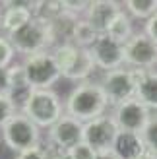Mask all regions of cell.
Returning a JSON list of instances; mask_svg holds the SVG:
<instances>
[{
	"mask_svg": "<svg viewBox=\"0 0 157 159\" xmlns=\"http://www.w3.org/2000/svg\"><path fill=\"white\" fill-rule=\"evenodd\" d=\"M109 107L111 105H109V99L105 95L101 82L85 80L68 93L64 103V113L85 124L101 115H107Z\"/></svg>",
	"mask_w": 157,
	"mask_h": 159,
	"instance_id": "1",
	"label": "cell"
},
{
	"mask_svg": "<svg viewBox=\"0 0 157 159\" xmlns=\"http://www.w3.org/2000/svg\"><path fill=\"white\" fill-rule=\"evenodd\" d=\"M6 37L10 39L14 51L23 54V57L52 51L56 47V37H54V31H52V23L45 18H37V16L27 25H23L20 31H16L12 35H6Z\"/></svg>",
	"mask_w": 157,
	"mask_h": 159,
	"instance_id": "2",
	"label": "cell"
},
{
	"mask_svg": "<svg viewBox=\"0 0 157 159\" xmlns=\"http://www.w3.org/2000/svg\"><path fill=\"white\" fill-rule=\"evenodd\" d=\"M52 52L54 64H56L58 72L62 78L74 80V82H85L89 80L91 74L97 70L95 62H93L91 51L89 49H80L74 43H62L56 45Z\"/></svg>",
	"mask_w": 157,
	"mask_h": 159,
	"instance_id": "3",
	"label": "cell"
},
{
	"mask_svg": "<svg viewBox=\"0 0 157 159\" xmlns=\"http://www.w3.org/2000/svg\"><path fill=\"white\" fill-rule=\"evenodd\" d=\"M0 140L4 148H8L14 155H18L39 146L43 142V136L41 128L20 111L0 128Z\"/></svg>",
	"mask_w": 157,
	"mask_h": 159,
	"instance_id": "4",
	"label": "cell"
},
{
	"mask_svg": "<svg viewBox=\"0 0 157 159\" xmlns=\"http://www.w3.org/2000/svg\"><path fill=\"white\" fill-rule=\"evenodd\" d=\"M21 113L31 118L39 128L49 130L64 115V103L60 101V95L54 89H33Z\"/></svg>",
	"mask_w": 157,
	"mask_h": 159,
	"instance_id": "5",
	"label": "cell"
},
{
	"mask_svg": "<svg viewBox=\"0 0 157 159\" xmlns=\"http://www.w3.org/2000/svg\"><path fill=\"white\" fill-rule=\"evenodd\" d=\"M138 80H140V70L128 68V66H122L119 70H113V72H105L101 85L105 89L109 105L114 109L130 99H136Z\"/></svg>",
	"mask_w": 157,
	"mask_h": 159,
	"instance_id": "6",
	"label": "cell"
},
{
	"mask_svg": "<svg viewBox=\"0 0 157 159\" xmlns=\"http://www.w3.org/2000/svg\"><path fill=\"white\" fill-rule=\"evenodd\" d=\"M21 68H23L25 82L31 89H51V87L62 78L56 64H54V58H52L51 51L25 57L21 62Z\"/></svg>",
	"mask_w": 157,
	"mask_h": 159,
	"instance_id": "7",
	"label": "cell"
},
{
	"mask_svg": "<svg viewBox=\"0 0 157 159\" xmlns=\"http://www.w3.org/2000/svg\"><path fill=\"white\" fill-rule=\"evenodd\" d=\"M124 64L134 70L151 72L157 68V43H153L144 31L134 33L124 45Z\"/></svg>",
	"mask_w": 157,
	"mask_h": 159,
	"instance_id": "8",
	"label": "cell"
},
{
	"mask_svg": "<svg viewBox=\"0 0 157 159\" xmlns=\"http://www.w3.org/2000/svg\"><path fill=\"white\" fill-rule=\"evenodd\" d=\"M47 142L56 153H68L74 146L83 142V122L68 116L66 113L60 116L49 130H47Z\"/></svg>",
	"mask_w": 157,
	"mask_h": 159,
	"instance_id": "9",
	"label": "cell"
},
{
	"mask_svg": "<svg viewBox=\"0 0 157 159\" xmlns=\"http://www.w3.org/2000/svg\"><path fill=\"white\" fill-rule=\"evenodd\" d=\"M119 132V124L113 115H101L83 124V142L97 153L111 152Z\"/></svg>",
	"mask_w": 157,
	"mask_h": 159,
	"instance_id": "10",
	"label": "cell"
},
{
	"mask_svg": "<svg viewBox=\"0 0 157 159\" xmlns=\"http://www.w3.org/2000/svg\"><path fill=\"white\" fill-rule=\"evenodd\" d=\"M113 116L116 124H119L120 132H134V134H142L146 130L147 122L151 120L153 113L147 109L142 101L138 99H130L122 105L113 109Z\"/></svg>",
	"mask_w": 157,
	"mask_h": 159,
	"instance_id": "11",
	"label": "cell"
},
{
	"mask_svg": "<svg viewBox=\"0 0 157 159\" xmlns=\"http://www.w3.org/2000/svg\"><path fill=\"white\" fill-rule=\"evenodd\" d=\"M91 57H93V62L99 70L105 72H113V70H119L124 64V45L113 41L109 35H99L97 43L91 47Z\"/></svg>",
	"mask_w": 157,
	"mask_h": 159,
	"instance_id": "12",
	"label": "cell"
},
{
	"mask_svg": "<svg viewBox=\"0 0 157 159\" xmlns=\"http://www.w3.org/2000/svg\"><path fill=\"white\" fill-rule=\"evenodd\" d=\"M120 12H122V4L120 2H113V0H95V2H89L87 12H85L83 18L103 35L107 31V27L111 25V21Z\"/></svg>",
	"mask_w": 157,
	"mask_h": 159,
	"instance_id": "13",
	"label": "cell"
},
{
	"mask_svg": "<svg viewBox=\"0 0 157 159\" xmlns=\"http://www.w3.org/2000/svg\"><path fill=\"white\" fill-rule=\"evenodd\" d=\"M113 152L119 155V159H138L142 157L147 149L140 134L134 132H119V136L114 140Z\"/></svg>",
	"mask_w": 157,
	"mask_h": 159,
	"instance_id": "14",
	"label": "cell"
},
{
	"mask_svg": "<svg viewBox=\"0 0 157 159\" xmlns=\"http://www.w3.org/2000/svg\"><path fill=\"white\" fill-rule=\"evenodd\" d=\"M136 99L142 101L151 113L157 111V72H155V70H151V72L140 70Z\"/></svg>",
	"mask_w": 157,
	"mask_h": 159,
	"instance_id": "15",
	"label": "cell"
},
{
	"mask_svg": "<svg viewBox=\"0 0 157 159\" xmlns=\"http://www.w3.org/2000/svg\"><path fill=\"white\" fill-rule=\"evenodd\" d=\"M105 35H109L113 41L120 43V45H126L132 39V35H134V27H132V20H130V16L126 14V10H122L111 21V25L107 27Z\"/></svg>",
	"mask_w": 157,
	"mask_h": 159,
	"instance_id": "16",
	"label": "cell"
},
{
	"mask_svg": "<svg viewBox=\"0 0 157 159\" xmlns=\"http://www.w3.org/2000/svg\"><path fill=\"white\" fill-rule=\"evenodd\" d=\"M99 31L91 25V23L85 20V18H80L74 27V33H72V43L80 49H91L93 45L97 43L99 39Z\"/></svg>",
	"mask_w": 157,
	"mask_h": 159,
	"instance_id": "17",
	"label": "cell"
},
{
	"mask_svg": "<svg viewBox=\"0 0 157 159\" xmlns=\"http://www.w3.org/2000/svg\"><path fill=\"white\" fill-rule=\"evenodd\" d=\"M126 8V14L138 20H150L157 14V0H128L122 4Z\"/></svg>",
	"mask_w": 157,
	"mask_h": 159,
	"instance_id": "18",
	"label": "cell"
},
{
	"mask_svg": "<svg viewBox=\"0 0 157 159\" xmlns=\"http://www.w3.org/2000/svg\"><path fill=\"white\" fill-rule=\"evenodd\" d=\"M54 155H56V152H54L51 148V144L43 138V142L39 146L31 148V149H27V152H23V153L14 155V159H52Z\"/></svg>",
	"mask_w": 157,
	"mask_h": 159,
	"instance_id": "19",
	"label": "cell"
},
{
	"mask_svg": "<svg viewBox=\"0 0 157 159\" xmlns=\"http://www.w3.org/2000/svg\"><path fill=\"white\" fill-rule=\"evenodd\" d=\"M140 136H142L147 152L153 153V155H157V115L151 116V120L147 122L146 130L140 134Z\"/></svg>",
	"mask_w": 157,
	"mask_h": 159,
	"instance_id": "20",
	"label": "cell"
},
{
	"mask_svg": "<svg viewBox=\"0 0 157 159\" xmlns=\"http://www.w3.org/2000/svg\"><path fill=\"white\" fill-rule=\"evenodd\" d=\"M14 47L6 35H0V68H10L14 60Z\"/></svg>",
	"mask_w": 157,
	"mask_h": 159,
	"instance_id": "21",
	"label": "cell"
},
{
	"mask_svg": "<svg viewBox=\"0 0 157 159\" xmlns=\"http://www.w3.org/2000/svg\"><path fill=\"white\" fill-rule=\"evenodd\" d=\"M16 113H20V111L14 105V101L10 99V95H0V128L10 120Z\"/></svg>",
	"mask_w": 157,
	"mask_h": 159,
	"instance_id": "22",
	"label": "cell"
},
{
	"mask_svg": "<svg viewBox=\"0 0 157 159\" xmlns=\"http://www.w3.org/2000/svg\"><path fill=\"white\" fill-rule=\"evenodd\" d=\"M68 155H70V159H95L97 152L93 148H89L85 142H80L78 146H74L72 149H70Z\"/></svg>",
	"mask_w": 157,
	"mask_h": 159,
	"instance_id": "23",
	"label": "cell"
},
{
	"mask_svg": "<svg viewBox=\"0 0 157 159\" xmlns=\"http://www.w3.org/2000/svg\"><path fill=\"white\" fill-rule=\"evenodd\" d=\"M144 33L150 37L153 43H157V14L151 16V18L146 21V25H144Z\"/></svg>",
	"mask_w": 157,
	"mask_h": 159,
	"instance_id": "24",
	"label": "cell"
},
{
	"mask_svg": "<svg viewBox=\"0 0 157 159\" xmlns=\"http://www.w3.org/2000/svg\"><path fill=\"white\" fill-rule=\"evenodd\" d=\"M10 68H0V95H8L10 91Z\"/></svg>",
	"mask_w": 157,
	"mask_h": 159,
	"instance_id": "25",
	"label": "cell"
},
{
	"mask_svg": "<svg viewBox=\"0 0 157 159\" xmlns=\"http://www.w3.org/2000/svg\"><path fill=\"white\" fill-rule=\"evenodd\" d=\"M95 159H119V155L111 149V152H101V153H97Z\"/></svg>",
	"mask_w": 157,
	"mask_h": 159,
	"instance_id": "26",
	"label": "cell"
},
{
	"mask_svg": "<svg viewBox=\"0 0 157 159\" xmlns=\"http://www.w3.org/2000/svg\"><path fill=\"white\" fill-rule=\"evenodd\" d=\"M138 159H157V155H153V153H150V152H146L142 157H138Z\"/></svg>",
	"mask_w": 157,
	"mask_h": 159,
	"instance_id": "27",
	"label": "cell"
},
{
	"mask_svg": "<svg viewBox=\"0 0 157 159\" xmlns=\"http://www.w3.org/2000/svg\"><path fill=\"white\" fill-rule=\"evenodd\" d=\"M52 159H70V155H68V153H56Z\"/></svg>",
	"mask_w": 157,
	"mask_h": 159,
	"instance_id": "28",
	"label": "cell"
},
{
	"mask_svg": "<svg viewBox=\"0 0 157 159\" xmlns=\"http://www.w3.org/2000/svg\"><path fill=\"white\" fill-rule=\"evenodd\" d=\"M2 20H4V10H2V4H0V31H2Z\"/></svg>",
	"mask_w": 157,
	"mask_h": 159,
	"instance_id": "29",
	"label": "cell"
}]
</instances>
